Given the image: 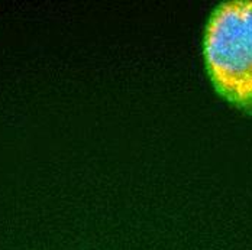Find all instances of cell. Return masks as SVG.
I'll use <instances>...</instances> for the list:
<instances>
[{"instance_id": "cell-1", "label": "cell", "mask_w": 252, "mask_h": 250, "mask_svg": "<svg viewBox=\"0 0 252 250\" xmlns=\"http://www.w3.org/2000/svg\"><path fill=\"white\" fill-rule=\"evenodd\" d=\"M203 56L216 91L252 110V0L226 1L213 10L204 29Z\"/></svg>"}]
</instances>
